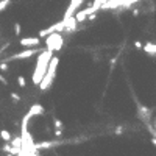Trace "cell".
Masks as SVG:
<instances>
[{"label": "cell", "mask_w": 156, "mask_h": 156, "mask_svg": "<svg viewBox=\"0 0 156 156\" xmlns=\"http://www.w3.org/2000/svg\"><path fill=\"white\" fill-rule=\"evenodd\" d=\"M91 13H95V11L92 10V6L84 8V10H81V11H75V13H73V17L77 19V22H78V24H81L83 21H86L88 14H91Z\"/></svg>", "instance_id": "7"}, {"label": "cell", "mask_w": 156, "mask_h": 156, "mask_svg": "<svg viewBox=\"0 0 156 156\" xmlns=\"http://www.w3.org/2000/svg\"><path fill=\"white\" fill-rule=\"evenodd\" d=\"M150 116H151V113H150V109L147 108V106H142V105H139L137 103V117L141 119L142 122H148V119H150Z\"/></svg>", "instance_id": "5"}, {"label": "cell", "mask_w": 156, "mask_h": 156, "mask_svg": "<svg viewBox=\"0 0 156 156\" xmlns=\"http://www.w3.org/2000/svg\"><path fill=\"white\" fill-rule=\"evenodd\" d=\"M11 133L10 131H8V130H2V131H0V139H2L3 142H10L11 141Z\"/></svg>", "instance_id": "13"}, {"label": "cell", "mask_w": 156, "mask_h": 156, "mask_svg": "<svg viewBox=\"0 0 156 156\" xmlns=\"http://www.w3.org/2000/svg\"><path fill=\"white\" fill-rule=\"evenodd\" d=\"M58 64H59V58H58V56H52V58H50V61H49L47 72H45V73H49V75H52V77H56Z\"/></svg>", "instance_id": "6"}, {"label": "cell", "mask_w": 156, "mask_h": 156, "mask_svg": "<svg viewBox=\"0 0 156 156\" xmlns=\"http://www.w3.org/2000/svg\"><path fill=\"white\" fill-rule=\"evenodd\" d=\"M38 52H39V49L36 50L34 47H30L28 50H22V52H19V53L13 55V56H10V59H27V58L33 56V55H36Z\"/></svg>", "instance_id": "3"}, {"label": "cell", "mask_w": 156, "mask_h": 156, "mask_svg": "<svg viewBox=\"0 0 156 156\" xmlns=\"http://www.w3.org/2000/svg\"><path fill=\"white\" fill-rule=\"evenodd\" d=\"M21 31H22L21 24H14V34H16V36H21Z\"/></svg>", "instance_id": "21"}, {"label": "cell", "mask_w": 156, "mask_h": 156, "mask_svg": "<svg viewBox=\"0 0 156 156\" xmlns=\"http://www.w3.org/2000/svg\"><path fill=\"white\" fill-rule=\"evenodd\" d=\"M17 84H19L21 88H27V80H25L24 75H19V77H17Z\"/></svg>", "instance_id": "17"}, {"label": "cell", "mask_w": 156, "mask_h": 156, "mask_svg": "<svg viewBox=\"0 0 156 156\" xmlns=\"http://www.w3.org/2000/svg\"><path fill=\"white\" fill-rule=\"evenodd\" d=\"M10 3H11V0H0V13L5 11L6 8L10 6Z\"/></svg>", "instance_id": "16"}, {"label": "cell", "mask_w": 156, "mask_h": 156, "mask_svg": "<svg viewBox=\"0 0 156 156\" xmlns=\"http://www.w3.org/2000/svg\"><path fill=\"white\" fill-rule=\"evenodd\" d=\"M53 125H55V128H61V130H64V125H62V122L58 117H53Z\"/></svg>", "instance_id": "19"}, {"label": "cell", "mask_w": 156, "mask_h": 156, "mask_svg": "<svg viewBox=\"0 0 156 156\" xmlns=\"http://www.w3.org/2000/svg\"><path fill=\"white\" fill-rule=\"evenodd\" d=\"M61 141H56V142H50V141H45V142H41V144H34V148L36 150H44V148H52V147H56L59 145Z\"/></svg>", "instance_id": "10"}, {"label": "cell", "mask_w": 156, "mask_h": 156, "mask_svg": "<svg viewBox=\"0 0 156 156\" xmlns=\"http://www.w3.org/2000/svg\"><path fill=\"white\" fill-rule=\"evenodd\" d=\"M142 50L147 55H150V56H154L156 55V45H154V42H145V44H142Z\"/></svg>", "instance_id": "11"}, {"label": "cell", "mask_w": 156, "mask_h": 156, "mask_svg": "<svg viewBox=\"0 0 156 156\" xmlns=\"http://www.w3.org/2000/svg\"><path fill=\"white\" fill-rule=\"evenodd\" d=\"M41 44V38H22L21 39V45L24 47H38Z\"/></svg>", "instance_id": "9"}, {"label": "cell", "mask_w": 156, "mask_h": 156, "mask_svg": "<svg viewBox=\"0 0 156 156\" xmlns=\"http://www.w3.org/2000/svg\"><path fill=\"white\" fill-rule=\"evenodd\" d=\"M30 113H31V116H42L44 113H45V109H44V106L42 105H33L31 108H30Z\"/></svg>", "instance_id": "12"}, {"label": "cell", "mask_w": 156, "mask_h": 156, "mask_svg": "<svg viewBox=\"0 0 156 156\" xmlns=\"http://www.w3.org/2000/svg\"><path fill=\"white\" fill-rule=\"evenodd\" d=\"M11 98H13V102H21V95L19 94H16V92H11Z\"/></svg>", "instance_id": "23"}, {"label": "cell", "mask_w": 156, "mask_h": 156, "mask_svg": "<svg viewBox=\"0 0 156 156\" xmlns=\"http://www.w3.org/2000/svg\"><path fill=\"white\" fill-rule=\"evenodd\" d=\"M84 0H70V5H69V8H67V11H66V14H64V17H69V16H73V13H75L78 8H80V5L83 3ZM62 17V19H64Z\"/></svg>", "instance_id": "8"}, {"label": "cell", "mask_w": 156, "mask_h": 156, "mask_svg": "<svg viewBox=\"0 0 156 156\" xmlns=\"http://www.w3.org/2000/svg\"><path fill=\"white\" fill-rule=\"evenodd\" d=\"M11 147H14V148H21V136H16V137H11L10 141Z\"/></svg>", "instance_id": "15"}, {"label": "cell", "mask_w": 156, "mask_h": 156, "mask_svg": "<svg viewBox=\"0 0 156 156\" xmlns=\"http://www.w3.org/2000/svg\"><path fill=\"white\" fill-rule=\"evenodd\" d=\"M53 56V52L52 50H42L38 56V61H36V67H34V72L31 75V80H33V84L38 86L39 81L42 80V77L45 75V72H47V66H49V61L50 58Z\"/></svg>", "instance_id": "1"}, {"label": "cell", "mask_w": 156, "mask_h": 156, "mask_svg": "<svg viewBox=\"0 0 156 156\" xmlns=\"http://www.w3.org/2000/svg\"><path fill=\"white\" fill-rule=\"evenodd\" d=\"M55 136H56V137L62 136V130H61V128H56V130H55Z\"/></svg>", "instance_id": "25"}, {"label": "cell", "mask_w": 156, "mask_h": 156, "mask_svg": "<svg viewBox=\"0 0 156 156\" xmlns=\"http://www.w3.org/2000/svg\"><path fill=\"white\" fill-rule=\"evenodd\" d=\"M136 2H139V0H123V3H122V6L120 8H125V10H126V8H130L133 3H136Z\"/></svg>", "instance_id": "18"}, {"label": "cell", "mask_w": 156, "mask_h": 156, "mask_svg": "<svg viewBox=\"0 0 156 156\" xmlns=\"http://www.w3.org/2000/svg\"><path fill=\"white\" fill-rule=\"evenodd\" d=\"M0 151H5V153L10 154V151H11V144H10V142H5V145L0 148Z\"/></svg>", "instance_id": "20"}, {"label": "cell", "mask_w": 156, "mask_h": 156, "mask_svg": "<svg viewBox=\"0 0 156 156\" xmlns=\"http://www.w3.org/2000/svg\"><path fill=\"white\" fill-rule=\"evenodd\" d=\"M62 28H64V24H62V21H61V22H58V24L50 25L49 28L42 30V31L39 33V38H45L47 34H50V33H53V31H62Z\"/></svg>", "instance_id": "4"}, {"label": "cell", "mask_w": 156, "mask_h": 156, "mask_svg": "<svg viewBox=\"0 0 156 156\" xmlns=\"http://www.w3.org/2000/svg\"><path fill=\"white\" fill-rule=\"evenodd\" d=\"M0 83H2V84H5V86L8 84V80H6L3 75H2V73H0Z\"/></svg>", "instance_id": "24"}, {"label": "cell", "mask_w": 156, "mask_h": 156, "mask_svg": "<svg viewBox=\"0 0 156 156\" xmlns=\"http://www.w3.org/2000/svg\"><path fill=\"white\" fill-rule=\"evenodd\" d=\"M133 16H134V17L139 16V10H137V8H136V10H133Z\"/></svg>", "instance_id": "28"}, {"label": "cell", "mask_w": 156, "mask_h": 156, "mask_svg": "<svg viewBox=\"0 0 156 156\" xmlns=\"http://www.w3.org/2000/svg\"><path fill=\"white\" fill-rule=\"evenodd\" d=\"M62 44H64V38L59 34V31H53V33L45 36V45H47V49L52 50V52L61 50Z\"/></svg>", "instance_id": "2"}, {"label": "cell", "mask_w": 156, "mask_h": 156, "mask_svg": "<svg viewBox=\"0 0 156 156\" xmlns=\"http://www.w3.org/2000/svg\"><path fill=\"white\" fill-rule=\"evenodd\" d=\"M122 131H123L122 126H117V128H116V134H122Z\"/></svg>", "instance_id": "27"}, {"label": "cell", "mask_w": 156, "mask_h": 156, "mask_svg": "<svg viewBox=\"0 0 156 156\" xmlns=\"http://www.w3.org/2000/svg\"><path fill=\"white\" fill-rule=\"evenodd\" d=\"M105 2H106V0H94L91 6H92V10H94V11H100V8H102V5H103Z\"/></svg>", "instance_id": "14"}, {"label": "cell", "mask_w": 156, "mask_h": 156, "mask_svg": "<svg viewBox=\"0 0 156 156\" xmlns=\"http://www.w3.org/2000/svg\"><path fill=\"white\" fill-rule=\"evenodd\" d=\"M134 47H136V49H142V42H141V41H136V42H134Z\"/></svg>", "instance_id": "26"}, {"label": "cell", "mask_w": 156, "mask_h": 156, "mask_svg": "<svg viewBox=\"0 0 156 156\" xmlns=\"http://www.w3.org/2000/svg\"><path fill=\"white\" fill-rule=\"evenodd\" d=\"M0 70H2V72H6V70H8V62L0 61Z\"/></svg>", "instance_id": "22"}]
</instances>
